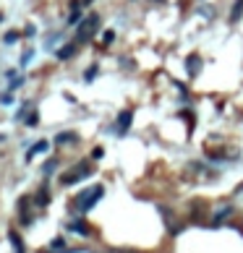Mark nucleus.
Wrapping results in <instances>:
<instances>
[{
	"label": "nucleus",
	"mask_w": 243,
	"mask_h": 253,
	"mask_svg": "<svg viewBox=\"0 0 243 253\" xmlns=\"http://www.w3.org/2000/svg\"><path fill=\"white\" fill-rule=\"evenodd\" d=\"M131 110H126V112H120V118H118V133H126L128 131V126H131Z\"/></svg>",
	"instance_id": "nucleus-4"
},
{
	"label": "nucleus",
	"mask_w": 243,
	"mask_h": 253,
	"mask_svg": "<svg viewBox=\"0 0 243 253\" xmlns=\"http://www.w3.org/2000/svg\"><path fill=\"white\" fill-rule=\"evenodd\" d=\"M89 172H92V167H89V165H76L71 172L63 175V186H73V183H79L81 178H89Z\"/></svg>",
	"instance_id": "nucleus-3"
},
{
	"label": "nucleus",
	"mask_w": 243,
	"mask_h": 253,
	"mask_svg": "<svg viewBox=\"0 0 243 253\" xmlns=\"http://www.w3.org/2000/svg\"><path fill=\"white\" fill-rule=\"evenodd\" d=\"M102 196H105V188H102V186H92V188L81 190V193L76 196V209H79V211H89V209H94V204L100 201Z\"/></svg>",
	"instance_id": "nucleus-1"
},
{
	"label": "nucleus",
	"mask_w": 243,
	"mask_h": 253,
	"mask_svg": "<svg viewBox=\"0 0 243 253\" xmlns=\"http://www.w3.org/2000/svg\"><path fill=\"white\" fill-rule=\"evenodd\" d=\"M102 40H105V42H112V40H115V32H105Z\"/></svg>",
	"instance_id": "nucleus-18"
},
{
	"label": "nucleus",
	"mask_w": 243,
	"mask_h": 253,
	"mask_svg": "<svg viewBox=\"0 0 243 253\" xmlns=\"http://www.w3.org/2000/svg\"><path fill=\"white\" fill-rule=\"evenodd\" d=\"M76 44H79V42H73V44H66V47H60V50L55 52V58H58V60H68V58H73Z\"/></svg>",
	"instance_id": "nucleus-5"
},
{
	"label": "nucleus",
	"mask_w": 243,
	"mask_h": 253,
	"mask_svg": "<svg viewBox=\"0 0 243 253\" xmlns=\"http://www.w3.org/2000/svg\"><path fill=\"white\" fill-rule=\"evenodd\" d=\"M97 26H100V16H97V13L87 16L84 21H79V29H76V42H87L89 37L94 34Z\"/></svg>",
	"instance_id": "nucleus-2"
},
{
	"label": "nucleus",
	"mask_w": 243,
	"mask_h": 253,
	"mask_svg": "<svg viewBox=\"0 0 243 253\" xmlns=\"http://www.w3.org/2000/svg\"><path fill=\"white\" fill-rule=\"evenodd\" d=\"M76 141V133H58L55 136V144H71Z\"/></svg>",
	"instance_id": "nucleus-9"
},
{
	"label": "nucleus",
	"mask_w": 243,
	"mask_h": 253,
	"mask_svg": "<svg viewBox=\"0 0 243 253\" xmlns=\"http://www.w3.org/2000/svg\"><path fill=\"white\" fill-rule=\"evenodd\" d=\"M79 21H81V11H73L71 19H68V24H79Z\"/></svg>",
	"instance_id": "nucleus-14"
},
{
	"label": "nucleus",
	"mask_w": 243,
	"mask_h": 253,
	"mask_svg": "<svg viewBox=\"0 0 243 253\" xmlns=\"http://www.w3.org/2000/svg\"><path fill=\"white\" fill-rule=\"evenodd\" d=\"M37 123H40V115H37V112H32V115L26 118V126H37Z\"/></svg>",
	"instance_id": "nucleus-15"
},
{
	"label": "nucleus",
	"mask_w": 243,
	"mask_h": 253,
	"mask_svg": "<svg viewBox=\"0 0 243 253\" xmlns=\"http://www.w3.org/2000/svg\"><path fill=\"white\" fill-rule=\"evenodd\" d=\"M186 68H188V73H191V76H196V73L201 71V60L199 58H188L186 60Z\"/></svg>",
	"instance_id": "nucleus-7"
},
{
	"label": "nucleus",
	"mask_w": 243,
	"mask_h": 253,
	"mask_svg": "<svg viewBox=\"0 0 243 253\" xmlns=\"http://www.w3.org/2000/svg\"><path fill=\"white\" fill-rule=\"evenodd\" d=\"M47 149H50V144H47V141H40V144H34V147L26 151V159H32L34 154H42V151H47Z\"/></svg>",
	"instance_id": "nucleus-6"
},
{
	"label": "nucleus",
	"mask_w": 243,
	"mask_h": 253,
	"mask_svg": "<svg viewBox=\"0 0 243 253\" xmlns=\"http://www.w3.org/2000/svg\"><path fill=\"white\" fill-rule=\"evenodd\" d=\"M94 73H97V65H92V68L87 71V81H92V79H94Z\"/></svg>",
	"instance_id": "nucleus-17"
},
{
	"label": "nucleus",
	"mask_w": 243,
	"mask_h": 253,
	"mask_svg": "<svg viewBox=\"0 0 243 253\" xmlns=\"http://www.w3.org/2000/svg\"><path fill=\"white\" fill-rule=\"evenodd\" d=\"M19 37H21L19 32H8V34H5V37H3V42H5V44H13V42H16V40H19Z\"/></svg>",
	"instance_id": "nucleus-12"
},
{
	"label": "nucleus",
	"mask_w": 243,
	"mask_h": 253,
	"mask_svg": "<svg viewBox=\"0 0 243 253\" xmlns=\"http://www.w3.org/2000/svg\"><path fill=\"white\" fill-rule=\"evenodd\" d=\"M11 245H13V253H26L24 251V243H21V237L16 232H11Z\"/></svg>",
	"instance_id": "nucleus-8"
},
{
	"label": "nucleus",
	"mask_w": 243,
	"mask_h": 253,
	"mask_svg": "<svg viewBox=\"0 0 243 253\" xmlns=\"http://www.w3.org/2000/svg\"><path fill=\"white\" fill-rule=\"evenodd\" d=\"M32 55H34V52H32V50H26V52H24V58H21V65H26L29 60H32Z\"/></svg>",
	"instance_id": "nucleus-16"
},
{
	"label": "nucleus",
	"mask_w": 243,
	"mask_h": 253,
	"mask_svg": "<svg viewBox=\"0 0 243 253\" xmlns=\"http://www.w3.org/2000/svg\"><path fill=\"white\" fill-rule=\"evenodd\" d=\"M68 230H73V232H81V235H87V232H89L87 225H81V219H79V222H71V225H68Z\"/></svg>",
	"instance_id": "nucleus-10"
},
{
	"label": "nucleus",
	"mask_w": 243,
	"mask_h": 253,
	"mask_svg": "<svg viewBox=\"0 0 243 253\" xmlns=\"http://www.w3.org/2000/svg\"><path fill=\"white\" fill-rule=\"evenodd\" d=\"M50 245H52V251H63V248H66V240H63V237H55Z\"/></svg>",
	"instance_id": "nucleus-13"
},
{
	"label": "nucleus",
	"mask_w": 243,
	"mask_h": 253,
	"mask_svg": "<svg viewBox=\"0 0 243 253\" xmlns=\"http://www.w3.org/2000/svg\"><path fill=\"white\" fill-rule=\"evenodd\" d=\"M243 13V0H238V5H233V21H238Z\"/></svg>",
	"instance_id": "nucleus-11"
}]
</instances>
